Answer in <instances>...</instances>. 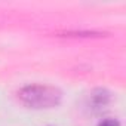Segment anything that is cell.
Returning <instances> with one entry per match:
<instances>
[{"instance_id": "1", "label": "cell", "mask_w": 126, "mask_h": 126, "mask_svg": "<svg viewBox=\"0 0 126 126\" xmlns=\"http://www.w3.org/2000/svg\"><path fill=\"white\" fill-rule=\"evenodd\" d=\"M18 98L30 108H52L61 102L59 89L46 85H30L18 92Z\"/></svg>"}, {"instance_id": "2", "label": "cell", "mask_w": 126, "mask_h": 126, "mask_svg": "<svg viewBox=\"0 0 126 126\" xmlns=\"http://www.w3.org/2000/svg\"><path fill=\"white\" fill-rule=\"evenodd\" d=\"M108 101H110V94L107 91L99 89L92 95V102H94L95 107H104V105L108 104Z\"/></svg>"}, {"instance_id": "3", "label": "cell", "mask_w": 126, "mask_h": 126, "mask_svg": "<svg viewBox=\"0 0 126 126\" xmlns=\"http://www.w3.org/2000/svg\"><path fill=\"white\" fill-rule=\"evenodd\" d=\"M98 126H120V123L116 119H107V120H102Z\"/></svg>"}]
</instances>
